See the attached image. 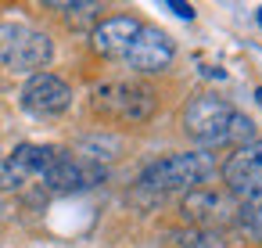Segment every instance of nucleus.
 <instances>
[{"instance_id":"obj_1","label":"nucleus","mask_w":262,"mask_h":248,"mask_svg":"<svg viewBox=\"0 0 262 248\" xmlns=\"http://www.w3.org/2000/svg\"><path fill=\"white\" fill-rule=\"evenodd\" d=\"M183 126L201 144H223V140H251L255 122L241 112H233L219 97H194L183 112Z\"/></svg>"},{"instance_id":"obj_2","label":"nucleus","mask_w":262,"mask_h":248,"mask_svg":"<svg viewBox=\"0 0 262 248\" xmlns=\"http://www.w3.org/2000/svg\"><path fill=\"white\" fill-rule=\"evenodd\" d=\"M212 158L205 151H180L169 158H158L144 169L140 183L147 191H198L212 176Z\"/></svg>"},{"instance_id":"obj_3","label":"nucleus","mask_w":262,"mask_h":248,"mask_svg":"<svg viewBox=\"0 0 262 248\" xmlns=\"http://www.w3.org/2000/svg\"><path fill=\"white\" fill-rule=\"evenodd\" d=\"M94 105H97V112H104L112 119L144 122L155 112V94L147 87H137V83H104L94 94Z\"/></svg>"},{"instance_id":"obj_4","label":"nucleus","mask_w":262,"mask_h":248,"mask_svg":"<svg viewBox=\"0 0 262 248\" xmlns=\"http://www.w3.org/2000/svg\"><path fill=\"white\" fill-rule=\"evenodd\" d=\"M0 61L11 69H40L51 61V40L26 26H0Z\"/></svg>"},{"instance_id":"obj_5","label":"nucleus","mask_w":262,"mask_h":248,"mask_svg":"<svg viewBox=\"0 0 262 248\" xmlns=\"http://www.w3.org/2000/svg\"><path fill=\"white\" fill-rule=\"evenodd\" d=\"M223 180H226V187H230L237 198H244V201H248L251 194H258V191H262V140L241 144V148L226 158Z\"/></svg>"},{"instance_id":"obj_6","label":"nucleus","mask_w":262,"mask_h":248,"mask_svg":"<svg viewBox=\"0 0 262 248\" xmlns=\"http://www.w3.org/2000/svg\"><path fill=\"white\" fill-rule=\"evenodd\" d=\"M22 105L33 115H61L72 105V90L65 79L51 76V72H36L29 76V83L22 87Z\"/></svg>"},{"instance_id":"obj_7","label":"nucleus","mask_w":262,"mask_h":248,"mask_svg":"<svg viewBox=\"0 0 262 248\" xmlns=\"http://www.w3.org/2000/svg\"><path fill=\"white\" fill-rule=\"evenodd\" d=\"M104 180V169L101 166H94V162H86V158H72V155H54V162L47 166V173H43V183L51 187V191H61V194H69V191H86V187H94V183H101Z\"/></svg>"},{"instance_id":"obj_8","label":"nucleus","mask_w":262,"mask_h":248,"mask_svg":"<svg viewBox=\"0 0 262 248\" xmlns=\"http://www.w3.org/2000/svg\"><path fill=\"white\" fill-rule=\"evenodd\" d=\"M172 54H176L172 40H169L162 29H147V26H144L122 58H126L129 69H137V72H162V69L172 65Z\"/></svg>"},{"instance_id":"obj_9","label":"nucleus","mask_w":262,"mask_h":248,"mask_svg":"<svg viewBox=\"0 0 262 248\" xmlns=\"http://www.w3.org/2000/svg\"><path fill=\"white\" fill-rule=\"evenodd\" d=\"M140 29H144V26H140L133 15H115V18H104L101 26H94L90 44H94V51H101V54H126Z\"/></svg>"},{"instance_id":"obj_10","label":"nucleus","mask_w":262,"mask_h":248,"mask_svg":"<svg viewBox=\"0 0 262 248\" xmlns=\"http://www.w3.org/2000/svg\"><path fill=\"white\" fill-rule=\"evenodd\" d=\"M183 212H187L198 226H215V223H226L233 209H230L226 198L215 194V191H190L187 201H183Z\"/></svg>"},{"instance_id":"obj_11","label":"nucleus","mask_w":262,"mask_h":248,"mask_svg":"<svg viewBox=\"0 0 262 248\" xmlns=\"http://www.w3.org/2000/svg\"><path fill=\"white\" fill-rule=\"evenodd\" d=\"M54 155H58V151H54V148H43V144H18L8 162L29 180V176H43L47 166L54 162Z\"/></svg>"},{"instance_id":"obj_12","label":"nucleus","mask_w":262,"mask_h":248,"mask_svg":"<svg viewBox=\"0 0 262 248\" xmlns=\"http://www.w3.org/2000/svg\"><path fill=\"white\" fill-rule=\"evenodd\" d=\"M79 148H83L86 162H101V158H115L122 144H119L115 137H86V140H83Z\"/></svg>"},{"instance_id":"obj_13","label":"nucleus","mask_w":262,"mask_h":248,"mask_svg":"<svg viewBox=\"0 0 262 248\" xmlns=\"http://www.w3.org/2000/svg\"><path fill=\"white\" fill-rule=\"evenodd\" d=\"M58 8L69 15L72 26H90V22L97 18V11H101L97 4H58Z\"/></svg>"},{"instance_id":"obj_14","label":"nucleus","mask_w":262,"mask_h":248,"mask_svg":"<svg viewBox=\"0 0 262 248\" xmlns=\"http://www.w3.org/2000/svg\"><path fill=\"white\" fill-rule=\"evenodd\" d=\"M244 223H248V226H255V230L262 234V191H258V194H251V198L244 201Z\"/></svg>"},{"instance_id":"obj_15","label":"nucleus","mask_w":262,"mask_h":248,"mask_svg":"<svg viewBox=\"0 0 262 248\" xmlns=\"http://www.w3.org/2000/svg\"><path fill=\"white\" fill-rule=\"evenodd\" d=\"M169 8H172V11H176L180 18H194V8H190V4H176V0H172Z\"/></svg>"},{"instance_id":"obj_16","label":"nucleus","mask_w":262,"mask_h":248,"mask_svg":"<svg viewBox=\"0 0 262 248\" xmlns=\"http://www.w3.org/2000/svg\"><path fill=\"white\" fill-rule=\"evenodd\" d=\"M255 97H258V105H262V87H258V90H255Z\"/></svg>"},{"instance_id":"obj_17","label":"nucleus","mask_w":262,"mask_h":248,"mask_svg":"<svg viewBox=\"0 0 262 248\" xmlns=\"http://www.w3.org/2000/svg\"><path fill=\"white\" fill-rule=\"evenodd\" d=\"M258 26H262V8H258Z\"/></svg>"}]
</instances>
